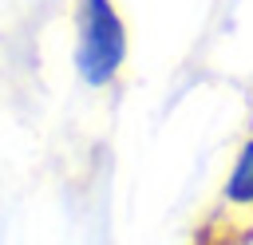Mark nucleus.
<instances>
[{"label":"nucleus","instance_id":"nucleus-1","mask_svg":"<svg viewBox=\"0 0 253 245\" xmlns=\"http://www.w3.org/2000/svg\"><path fill=\"white\" fill-rule=\"evenodd\" d=\"M126 59V24L115 0H79V40H75V67L83 83L107 87Z\"/></svg>","mask_w":253,"mask_h":245},{"label":"nucleus","instance_id":"nucleus-2","mask_svg":"<svg viewBox=\"0 0 253 245\" xmlns=\"http://www.w3.org/2000/svg\"><path fill=\"white\" fill-rule=\"evenodd\" d=\"M221 205L225 209H253V138L233 158V170L221 186Z\"/></svg>","mask_w":253,"mask_h":245}]
</instances>
